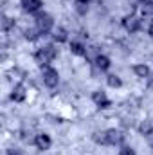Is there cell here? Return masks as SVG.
<instances>
[{"label":"cell","mask_w":153,"mask_h":155,"mask_svg":"<svg viewBox=\"0 0 153 155\" xmlns=\"http://www.w3.org/2000/svg\"><path fill=\"white\" fill-rule=\"evenodd\" d=\"M7 155H20V152H18V150H9Z\"/></svg>","instance_id":"7402d4cb"},{"label":"cell","mask_w":153,"mask_h":155,"mask_svg":"<svg viewBox=\"0 0 153 155\" xmlns=\"http://www.w3.org/2000/svg\"><path fill=\"white\" fill-rule=\"evenodd\" d=\"M150 85H153V76H151V78H150Z\"/></svg>","instance_id":"d4e9b609"},{"label":"cell","mask_w":153,"mask_h":155,"mask_svg":"<svg viewBox=\"0 0 153 155\" xmlns=\"http://www.w3.org/2000/svg\"><path fill=\"white\" fill-rule=\"evenodd\" d=\"M70 51H72V54H76V56H86V49H85L81 43H77V41H72V43H70Z\"/></svg>","instance_id":"8fae6325"},{"label":"cell","mask_w":153,"mask_h":155,"mask_svg":"<svg viewBox=\"0 0 153 155\" xmlns=\"http://www.w3.org/2000/svg\"><path fill=\"white\" fill-rule=\"evenodd\" d=\"M96 67H97L99 71H106V69L110 67V60H108L106 56H103V54H97V56H96Z\"/></svg>","instance_id":"30bf717a"},{"label":"cell","mask_w":153,"mask_h":155,"mask_svg":"<svg viewBox=\"0 0 153 155\" xmlns=\"http://www.w3.org/2000/svg\"><path fill=\"white\" fill-rule=\"evenodd\" d=\"M77 4H88V2H90V0H76Z\"/></svg>","instance_id":"603a6c76"},{"label":"cell","mask_w":153,"mask_h":155,"mask_svg":"<svg viewBox=\"0 0 153 155\" xmlns=\"http://www.w3.org/2000/svg\"><path fill=\"white\" fill-rule=\"evenodd\" d=\"M34 143H36L38 150H49L50 148V137L45 135V134H38L36 139H34Z\"/></svg>","instance_id":"52a82bcc"},{"label":"cell","mask_w":153,"mask_h":155,"mask_svg":"<svg viewBox=\"0 0 153 155\" xmlns=\"http://www.w3.org/2000/svg\"><path fill=\"white\" fill-rule=\"evenodd\" d=\"M76 9H77V13H79V15H85V13H86V9H88V7H86V4H77L76 2Z\"/></svg>","instance_id":"44dd1931"},{"label":"cell","mask_w":153,"mask_h":155,"mask_svg":"<svg viewBox=\"0 0 153 155\" xmlns=\"http://www.w3.org/2000/svg\"><path fill=\"white\" fill-rule=\"evenodd\" d=\"M54 40H56V41H60V43H63V41L67 40V31H65V29H61V27H60V29H56V31H54Z\"/></svg>","instance_id":"5bb4252c"},{"label":"cell","mask_w":153,"mask_h":155,"mask_svg":"<svg viewBox=\"0 0 153 155\" xmlns=\"http://www.w3.org/2000/svg\"><path fill=\"white\" fill-rule=\"evenodd\" d=\"M139 130H141V134H144V135H148V137L153 135V124L150 123V121H144V123L141 124V128H139Z\"/></svg>","instance_id":"4fadbf2b"},{"label":"cell","mask_w":153,"mask_h":155,"mask_svg":"<svg viewBox=\"0 0 153 155\" xmlns=\"http://www.w3.org/2000/svg\"><path fill=\"white\" fill-rule=\"evenodd\" d=\"M41 74H43V83L50 88H54L58 85V72L49 67V65H41Z\"/></svg>","instance_id":"7a4b0ae2"},{"label":"cell","mask_w":153,"mask_h":155,"mask_svg":"<svg viewBox=\"0 0 153 155\" xmlns=\"http://www.w3.org/2000/svg\"><path fill=\"white\" fill-rule=\"evenodd\" d=\"M22 7H24V11L34 13L41 7V0H22Z\"/></svg>","instance_id":"ba28073f"},{"label":"cell","mask_w":153,"mask_h":155,"mask_svg":"<svg viewBox=\"0 0 153 155\" xmlns=\"http://www.w3.org/2000/svg\"><path fill=\"white\" fill-rule=\"evenodd\" d=\"M92 99H94V103H96L97 107H101V108H108V107H110V99H106V96H105L103 90H96V92L92 94Z\"/></svg>","instance_id":"277c9868"},{"label":"cell","mask_w":153,"mask_h":155,"mask_svg":"<svg viewBox=\"0 0 153 155\" xmlns=\"http://www.w3.org/2000/svg\"><path fill=\"white\" fill-rule=\"evenodd\" d=\"M122 25H124L130 33H135V31L141 29V20H137L135 16H126V18L122 20Z\"/></svg>","instance_id":"8992f818"},{"label":"cell","mask_w":153,"mask_h":155,"mask_svg":"<svg viewBox=\"0 0 153 155\" xmlns=\"http://www.w3.org/2000/svg\"><path fill=\"white\" fill-rule=\"evenodd\" d=\"M94 141H96L97 144H106V135H105V132H101V134H94Z\"/></svg>","instance_id":"ac0fdd59"},{"label":"cell","mask_w":153,"mask_h":155,"mask_svg":"<svg viewBox=\"0 0 153 155\" xmlns=\"http://www.w3.org/2000/svg\"><path fill=\"white\" fill-rule=\"evenodd\" d=\"M105 135H106V144H119V143H122V139H124V135L121 134V132H117V130H106L105 132Z\"/></svg>","instance_id":"5b68a950"},{"label":"cell","mask_w":153,"mask_h":155,"mask_svg":"<svg viewBox=\"0 0 153 155\" xmlns=\"http://www.w3.org/2000/svg\"><path fill=\"white\" fill-rule=\"evenodd\" d=\"M36 27H38V31L41 35L49 33L50 27H52V18H50V15H47V13H38V15H36Z\"/></svg>","instance_id":"3957f363"},{"label":"cell","mask_w":153,"mask_h":155,"mask_svg":"<svg viewBox=\"0 0 153 155\" xmlns=\"http://www.w3.org/2000/svg\"><path fill=\"white\" fill-rule=\"evenodd\" d=\"M11 99L13 101H24L25 99V88L22 85H16L13 88V92H11Z\"/></svg>","instance_id":"9c48e42d"},{"label":"cell","mask_w":153,"mask_h":155,"mask_svg":"<svg viewBox=\"0 0 153 155\" xmlns=\"http://www.w3.org/2000/svg\"><path fill=\"white\" fill-rule=\"evenodd\" d=\"M150 35L153 36V24H151V27H150Z\"/></svg>","instance_id":"cb8c5ba5"},{"label":"cell","mask_w":153,"mask_h":155,"mask_svg":"<svg viewBox=\"0 0 153 155\" xmlns=\"http://www.w3.org/2000/svg\"><path fill=\"white\" fill-rule=\"evenodd\" d=\"M38 29H27V31H25V38L27 40H31V41H34V40L38 38Z\"/></svg>","instance_id":"e0dca14e"},{"label":"cell","mask_w":153,"mask_h":155,"mask_svg":"<svg viewBox=\"0 0 153 155\" xmlns=\"http://www.w3.org/2000/svg\"><path fill=\"white\" fill-rule=\"evenodd\" d=\"M106 81H108V85H110V87H114V88L121 87V78L115 76V74H110V76L106 78Z\"/></svg>","instance_id":"9a60e30c"},{"label":"cell","mask_w":153,"mask_h":155,"mask_svg":"<svg viewBox=\"0 0 153 155\" xmlns=\"http://www.w3.org/2000/svg\"><path fill=\"white\" fill-rule=\"evenodd\" d=\"M133 72H135L139 78L150 76V69H148L146 65H135V67H133Z\"/></svg>","instance_id":"7c38bea8"},{"label":"cell","mask_w":153,"mask_h":155,"mask_svg":"<svg viewBox=\"0 0 153 155\" xmlns=\"http://www.w3.org/2000/svg\"><path fill=\"white\" fill-rule=\"evenodd\" d=\"M13 25H15V20H11L9 16H2V29L4 31H9Z\"/></svg>","instance_id":"2e32d148"},{"label":"cell","mask_w":153,"mask_h":155,"mask_svg":"<svg viewBox=\"0 0 153 155\" xmlns=\"http://www.w3.org/2000/svg\"><path fill=\"white\" fill-rule=\"evenodd\" d=\"M119 155H135V152H133L130 146H122V148L119 150Z\"/></svg>","instance_id":"ffe728a7"},{"label":"cell","mask_w":153,"mask_h":155,"mask_svg":"<svg viewBox=\"0 0 153 155\" xmlns=\"http://www.w3.org/2000/svg\"><path fill=\"white\" fill-rule=\"evenodd\" d=\"M56 54H58V51H56L52 45H45V47L38 49V52H36V60H38L41 65H47L50 60L56 58Z\"/></svg>","instance_id":"6da1fadb"},{"label":"cell","mask_w":153,"mask_h":155,"mask_svg":"<svg viewBox=\"0 0 153 155\" xmlns=\"http://www.w3.org/2000/svg\"><path fill=\"white\" fill-rule=\"evenodd\" d=\"M142 13L144 15H153V2H144L142 4Z\"/></svg>","instance_id":"d6986e66"}]
</instances>
